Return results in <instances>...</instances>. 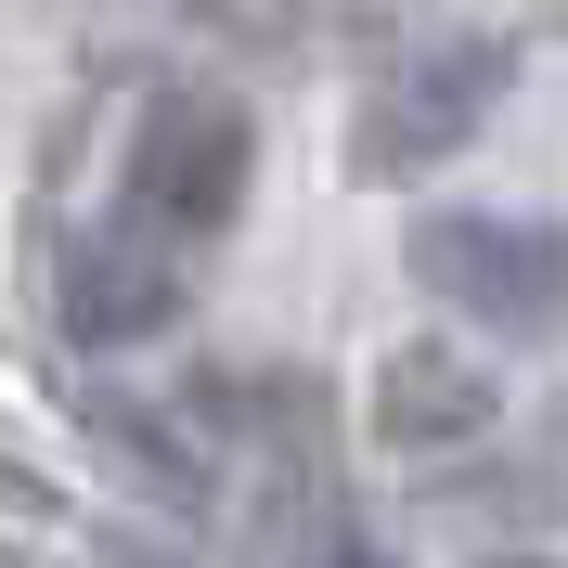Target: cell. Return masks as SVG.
Returning <instances> with one entry per match:
<instances>
[{"mask_svg":"<svg viewBox=\"0 0 568 568\" xmlns=\"http://www.w3.org/2000/svg\"><path fill=\"white\" fill-rule=\"evenodd\" d=\"M414 272L453 297V311H478L491 336H542L568 297V233L556 220H414Z\"/></svg>","mask_w":568,"mask_h":568,"instance_id":"obj_1","label":"cell"},{"mask_svg":"<svg viewBox=\"0 0 568 568\" xmlns=\"http://www.w3.org/2000/svg\"><path fill=\"white\" fill-rule=\"evenodd\" d=\"M130 207L155 233H220L246 207V116L220 91H169L142 116V142H130Z\"/></svg>","mask_w":568,"mask_h":568,"instance_id":"obj_2","label":"cell"},{"mask_svg":"<svg viewBox=\"0 0 568 568\" xmlns=\"http://www.w3.org/2000/svg\"><path fill=\"white\" fill-rule=\"evenodd\" d=\"M504 91V52L491 39H453V52H414L400 78H375V104H362V169L375 181H414L426 155H453Z\"/></svg>","mask_w":568,"mask_h":568,"instance_id":"obj_3","label":"cell"},{"mask_svg":"<svg viewBox=\"0 0 568 568\" xmlns=\"http://www.w3.org/2000/svg\"><path fill=\"white\" fill-rule=\"evenodd\" d=\"M65 323L91 349H130V336H169L181 323V284H169V258H142L130 233H78L65 246Z\"/></svg>","mask_w":568,"mask_h":568,"instance_id":"obj_4","label":"cell"},{"mask_svg":"<svg viewBox=\"0 0 568 568\" xmlns=\"http://www.w3.org/2000/svg\"><path fill=\"white\" fill-rule=\"evenodd\" d=\"M491 414H504V388L478 375V362H453V349H400L388 375H375V439H400V453L478 439Z\"/></svg>","mask_w":568,"mask_h":568,"instance_id":"obj_5","label":"cell"},{"mask_svg":"<svg viewBox=\"0 0 568 568\" xmlns=\"http://www.w3.org/2000/svg\"><path fill=\"white\" fill-rule=\"evenodd\" d=\"M311 568H388V556H362V542H336V556H311Z\"/></svg>","mask_w":568,"mask_h":568,"instance_id":"obj_6","label":"cell"},{"mask_svg":"<svg viewBox=\"0 0 568 568\" xmlns=\"http://www.w3.org/2000/svg\"><path fill=\"white\" fill-rule=\"evenodd\" d=\"M504 568H556V556H504Z\"/></svg>","mask_w":568,"mask_h":568,"instance_id":"obj_7","label":"cell"}]
</instances>
